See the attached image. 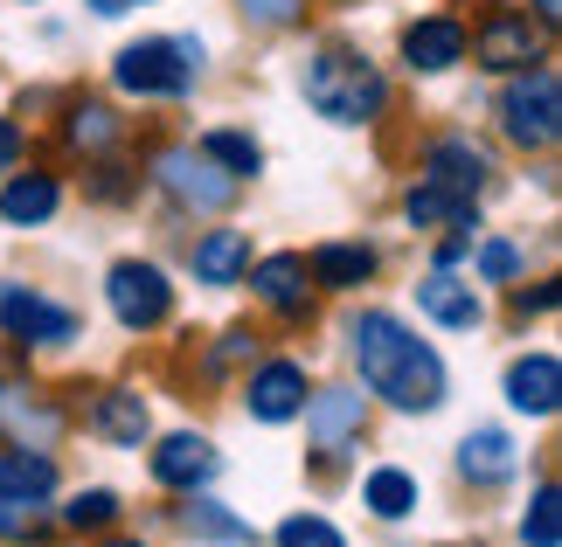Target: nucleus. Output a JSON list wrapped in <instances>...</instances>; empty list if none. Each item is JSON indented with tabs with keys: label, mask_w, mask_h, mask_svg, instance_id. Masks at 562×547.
<instances>
[{
	"label": "nucleus",
	"mask_w": 562,
	"mask_h": 547,
	"mask_svg": "<svg viewBox=\"0 0 562 547\" xmlns=\"http://www.w3.org/2000/svg\"><path fill=\"white\" fill-rule=\"evenodd\" d=\"M202 42L194 35H139L112 56V83L125 98H188L202 77Z\"/></svg>",
	"instance_id": "nucleus-3"
},
{
	"label": "nucleus",
	"mask_w": 562,
	"mask_h": 547,
	"mask_svg": "<svg viewBox=\"0 0 562 547\" xmlns=\"http://www.w3.org/2000/svg\"><path fill=\"white\" fill-rule=\"evenodd\" d=\"M244 277H250V292H257L265 312H278V319H306L313 312V277H306V257L299 250H278L265 264H250Z\"/></svg>",
	"instance_id": "nucleus-12"
},
{
	"label": "nucleus",
	"mask_w": 562,
	"mask_h": 547,
	"mask_svg": "<svg viewBox=\"0 0 562 547\" xmlns=\"http://www.w3.org/2000/svg\"><path fill=\"white\" fill-rule=\"evenodd\" d=\"M299 91H306V104L327 125H375L389 112V83L382 70L361 49H340V42H327V49L306 56V70H299Z\"/></svg>",
	"instance_id": "nucleus-2"
},
{
	"label": "nucleus",
	"mask_w": 562,
	"mask_h": 547,
	"mask_svg": "<svg viewBox=\"0 0 562 547\" xmlns=\"http://www.w3.org/2000/svg\"><path fill=\"white\" fill-rule=\"evenodd\" d=\"M417 312H424V319H438L445 333H472V326L486 319V305H480V292H472V277L430 271V277L417 284Z\"/></svg>",
	"instance_id": "nucleus-18"
},
{
	"label": "nucleus",
	"mask_w": 562,
	"mask_h": 547,
	"mask_svg": "<svg viewBox=\"0 0 562 547\" xmlns=\"http://www.w3.org/2000/svg\"><path fill=\"white\" fill-rule=\"evenodd\" d=\"M104 298H112V319L125 326V333H154V326L175 319V284H167L160 264H139V257L112 264V277H104Z\"/></svg>",
	"instance_id": "nucleus-7"
},
{
	"label": "nucleus",
	"mask_w": 562,
	"mask_h": 547,
	"mask_svg": "<svg viewBox=\"0 0 562 547\" xmlns=\"http://www.w3.org/2000/svg\"><path fill=\"white\" fill-rule=\"evenodd\" d=\"M119 520V492H77L70 506H63V527L70 534H98V527H112Z\"/></svg>",
	"instance_id": "nucleus-31"
},
{
	"label": "nucleus",
	"mask_w": 562,
	"mask_h": 547,
	"mask_svg": "<svg viewBox=\"0 0 562 547\" xmlns=\"http://www.w3.org/2000/svg\"><path fill=\"white\" fill-rule=\"evenodd\" d=\"M514 471H521V451H514L507 430H472L459 444V478L465 486H507Z\"/></svg>",
	"instance_id": "nucleus-22"
},
{
	"label": "nucleus",
	"mask_w": 562,
	"mask_h": 547,
	"mask_svg": "<svg viewBox=\"0 0 562 547\" xmlns=\"http://www.w3.org/2000/svg\"><path fill=\"white\" fill-rule=\"evenodd\" d=\"M21 8H29V0H21Z\"/></svg>",
	"instance_id": "nucleus-40"
},
{
	"label": "nucleus",
	"mask_w": 562,
	"mask_h": 547,
	"mask_svg": "<svg viewBox=\"0 0 562 547\" xmlns=\"http://www.w3.org/2000/svg\"><path fill=\"white\" fill-rule=\"evenodd\" d=\"M104 547H146V540H104Z\"/></svg>",
	"instance_id": "nucleus-39"
},
{
	"label": "nucleus",
	"mask_w": 562,
	"mask_h": 547,
	"mask_svg": "<svg viewBox=\"0 0 562 547\" xmlns=\"http://www.w3.org/2000/svg\"><path fill=\"white\" fill-rule=\"evenodd\" d=\"M0 333H8L14 346H70L83 333V319L63 298H42L35 284L0 277Z\"/></svg>",
	"instance_id": "nucleus-6"
},
{
	"label": "nucleus",
	"mask_w": 562,
	"mask_h": 547,
	"mask_svg": "<svg viewBox=\"0 0 562 547\" xmlns=\"http://www.w3.org/2000/svg\"><path fill=\"white\" fill-rule=\"evenodd\" d=\"M465 62V21L459 14H417L403 29V70L409 77H445V70H459Z\"/></svg>",
	"instance_id": "nucleus-10"
},
{
	"label": "nucleus",
	"mask_w": 562,
	"mask_h": 547,
	"mask_svg": "<svg viewBox=\"0 0 562 547\" xmlns=\"http://www.w3.org/2000/svg\"><path fill=\"white\" fill-rule=\"evenodd\" d=\"M507 402L521 409V415H555V402H562V361L549 354H521L507 367Z\"/></svg>",
	"instance_id": "nucleus-20"
},
{
	"label": "nucleus",
	"mask_w": 562,
	"mask_h": 547,
	"mask_svg": "<svg viewBox=\"0 0 562 547\" xmlns=\"http://www.w3.org/2000/svg\"><path fill=\"white\" fill-rule=\"evenodd\" d=\"M91 436H104V444H119V451H139L146 444V402H139V388H104V396L91 402Z\"/></svg>",
	"instance_id": "nucleus-23"
},
{
	"label": "nucleus",
	"mask_w": 562,
	"mask_h": 547,
	"mask_svg": "<svg viewBox=\"0 0 562 547\" xmlns=\"http://www.w3.org/2000/svg\"><path fill=\"white\" fill-rule=\"evenodd\" d=\"M154 181H160L167 194H175L181 208H194V215H215V208H229V202H236V187H244L236 173H223V167H215L202 146H167L160 160H154Z\"/></svg>",
	"instance_id": "nucleus-8"
},
{
	"label": "nucleus",
	"mask_w": 562,
	"mask_h": 547,
	"mask_svg": "<svg viewBox=\"0 0 562 547\" xmlns=\"http://www.w3.org/2000/svg\"><path fill=\"white\" fill-rule=\"evenodd\" d=\"M348 354L361 367V388L382 396L403 415H430L445 402V361L438 346L417 340L396 312H355L348 319Z\"/></svg>",
	"instance_id": "nucleus-1"
},
{
	"label": "nucleus",
	"mask_w": 562,
	"mask_h": 547,
	"mask_svg": "<svg viewBox=\"0 0 562 547\" xmlns=\"http://www.w3.org/2000/svg\"><path fill=\"white\" fill-rule=\"evenodd\" d=\"M56 208H63V181L56 173H42V167H29V173H8L0 181V223L8 229H42V223H56Z\"/></svg>",
	"instance_id": "nucleus-16"
},
{
	"label": "nucleus",
	"mask_w": 562,
	"mask_h": 547,
	"mask_svg": "<svg viewBox=\"0 0 562 547\" xmlns=\"http://www.w3.org/2000/svg\"><path fill=\"white\" fill-rule=\"evenodd\" d=\"M521 540L528 547H555L562 540V499H555V486H542V492H535V506L521 513Z\"/></svg>",
	"instance_id": "nucleus-30"
},
{
	"label": "nucleus",
	"mask_w": 562,
	"mask_h": 547,
	"mask_svg": "<svg viewBox=\"0 0 562 547\" xmlns=\"http://www.w3.org/2000/svg\"><path fill=\"white\" fill-rule=\"evenodd\" d=\"M472 271H480V284H514V277H521V243L486 236V243L472 250Z\"/></svg>",
	"instance_id": "nucleus-29"
},
{
	"label": "nucleus",
	"mask_w": 562,
	"mask_h": 547,
	"mask_svg": "<svg viewBox=\"0 0 562 547\" xmlns=\"http://www.w3.org/2000/svg\"><path fill=\"white\" fill-rule=\"evenodd\" d=\"M49 492H56V457L49 451H21V444L0 451V499H29V506H42Z\"/></svg>",
	"instance_id": "nucleus-24"
},
{
	"label": "nucleus",
	"mask_w": 562,
	"mask_h": 547,
	"mask_svg": "<svg viewBox=\"0 0 562 547\" xmlns=\"http://www.w3.org/2000/svg\"><path fill=\"white\" fill-rule=\"evenodd\" d=\"M535 21H542V29H555V21H562V0H535Z\"/></svg>",
	"instance_id": "nucleus-38"
},
{
	"label": "nucleus",
	"mask_w": 562,
	"mask_h": 547,
	"mask_svg": "<svg viewBox=\"0 0 562 547\" xmlns=\"http://www.w3.org/2000/svg\"><path fill=\"white\" fill-rule=\"evenodd\" d=\"M278 547H348V540H340L334 520H319V513H292L285 527H278Z\"/></svg>",
	"instance_id": "nucleus-32"
},
{
	"label": "nucleus",
	"mask_w": 562,
	"mask_h": 547,
	"mask_svg": "<svg viewBox=\"0 0 562 547\" xmlns=\"http://www.w3.org/2000/svg\"><path fill=\"white\" fill-rule=\"evenodd\" d=\"M465 56H480V70H493V77H514V70H528V62H542V21L528 8L493 0L465 29Z\"/></svg>",
	"instance_id": "nucleus-5"
},
{
	"label": "nucleus",
	"mask_w": 562,
	"mask_h": 547,
	"mask_svg": "<svg viewBox=\"0 0 562 547\" xmlns=\"http://www.w3.org/2000/svg\"><path fill=\"white\" fill-rule=\"evenodd\" d=\"M514 312H555V284H535V292H514Z\"/></svg>",
	"instance_id": "nucleus-36"
},
{
	"label": "nucleus",
	"mask_w": 562,
	"mask_h": 547,
	"mask_svg": "<svg viewBox=\"0 0 562 547\" xmlns=\"http://www.w3.org/2000/svg\"><path fill=\"white\" fill-rule=\"evenodd\" d=\"M202 152L223 173H236V181H250L257 167H265V146H257L250 133H236V125H215V133H202Z\"/></svg>",
	"instance_id": "nucleus-27"
},
{
	"label": "nucleus",
	"mask_w": 562,
	"mask_h": 547,
	"mask_svg": "<svg viewBox=\"0 0 562 547\" xmlns=\"http://www.w3.org/2000/svg\"><path fill=\"white\" fill-rule=\"evenodd\" d=\"M424 181H438L451 194H465V202H480L486 181H493V152L480 139H465V133H451V139H430L424 146Z\"/></svg>",
	"instance_id": "nucleus-11"
},
{
	"label": "nucleus",
	"mask_w": 562,
	"mask_h": 547,
	"mask_svg": "<svg viewBox=\"0 0 562 547\" xmlns=\"http://www.w3.org/2000/svg\"><path fill=\"white\" fill-rule=\"evenodd\" d=\"M215 444L209 436H194V430H175V436H160V451H154V486L167 492H202L209 478H215Z\"/></svg>",
	"instance_id": "nucleus-15"
},
{
	"label": "nucleus",
	"mask_w": 562,
	"mask_h": 547,
	"mask_svg": "<svg viewBox=\"0 0 562 547\" xmlns=\"http://www.w3.org/2000/svg\"><path fill=\"white\" fill-rule=\"evenodd\" d=\"M403 215H409V229H459V223H480L465 194H451V187H438V181H417V187H409V194H403Z\"/></svg>",
	"instance_id": "nucleus-25"
},
{
	"label": "nucleus",
	"mask_w": 562,
	"mask_h": 547,
	"mask_svg": "<svg viewBox=\"0 0 562 547\" xmlns=\"http://www.w3.org/2000/svg\"><path fill=\"white\" fill-rule=\"evenodd\" d=\"M244 8V21H257V29H292V21H306V0H236Z\"/></svg>",
	"instance_id": "nucleus-33"
},
{
	"label": "nucleus",
	"mask_w": 562,
	"mask_h": 547,
	"mask_svg": "<svg viewBox=\"0 0 562 547\" xmlns=\"http://www.w3.org/2000/svg\"><path fill=\"white\" fill-rule=\"evenodd\" d=\"M188 264H194V284H215V292L244 284V271H250V229H209L202 243L188 250Z\"/></svg>",
	"instance_id": "nucleus-19"
},
{
	"label": "nucleus",
	"mask_w": 562,
	"mask_h": 547,
	"mask_svg": "<svg viewBox=\"0 0 562 547\" xmlns=\"http://www.w3.org/2000/svg\"><path fill=\"white\" fill-rule=\"evenodd\" d=\"M306 436H313V457L319 465H340L355 444H361V423H369V402L355 396V388H319V396H306Z\"/></svg>",
	"instance_id": "nucleus-9"
},
{
	"label": "nucleus",
	"mask_w": 562,
	"mask_h": 547,
	"mask_svg": "<svg viewBox=\"0 0 562 547\" xmlns=\"http://www.w3.org/2000/svg\"><path fill=\"white\" fill-rule=\"evenodd\" d=\"M361 506H369L375 520H409V513H417V478H409L403 465L369 471V486H361Z\"/></svg>",
	"instance_id": "nucleus-26"
},
{
	"label": "nucleus",
	"mask_w": 562,
	"mask_h": 547,
	"mask_svg": "<svg viewBox=\"0 0 562 547\" xmlns=\"http://www.w3.org/2000/svg\"><path fill=\"white\" fill-rule=\"evenodd\" d=\"M133 8H139V0H133Z\"/></svg>",
	"instance_id": "nucleus-41"
},
{
	"label": "nucleus",
	"mask_w": 562,
	"mask_h": 547,
	"mask_svg": "<svg viewBox=\"0 0 562 547\" xmlns=\"http://www.w3.org/2000/svg\"><path fill=\"white\" fill-rule=\"evenodd\" d=\"M21 152H29V139H21V125L14 118H0V181L21 167Z\"/></svg>",
	"instance_id": "nucleus-35"
},
{
	"label": "nucleus",
	"mask_w": 562,
	"mask_h": 547,
	"mask_svg": "<svg viewBox=\"0 0 562 547\" xmlns=\"http://www.w3.org/2000/svg\"><path fill=\"white\" fill-rule=\"evenodd\" d=\"M63 430V409L49 396H35V388H14L8 375H0V436L21 451H49Z\"/></svg>",
	"instance_id": "nucleus-13"
},
{
	"label": "nucleus",
	"mask_w": 562,
	"mask_h": 547,
	"mask_svg": "<svg viewBox=\"0 0 562 547\" xmlns=\"http://www.w3.org/2000/svg\"><path fill=\"white\" fill-rule=\"evenodd\" d=\"M375 271H382V257L369 243H319L306 257V277L319 284V292H361Z\"/></svg>",
	"instance_id": "nucleus-21"
},
{
	"label": "nucleus",
	"mask_w": 562,
	"mask_h": 547,
	"mask_svg": "<svg viewBox=\"0 0 562 547\" xmlns=\"http://www.w3.org/2000/svg\"><path fill=\"white\" fill-rule=\"evenodd\" d=\"M244 409L257 415V423H292V415L306 409V367L299 361H265L244 381Z\"/></svg>",
	"instance_id": "nucleus-14"
},
{
	"label": "nucleus",
	"mask_w": 562,
	"mask_h": 547,
	"mask_svg": "<svg viewBox=\"0 0 562 547\" xmlns=\"http://www.w3.org/2000/svg\"><path fill=\"white\" fill-rule=\"evenodd\" d=\"M42 534V513L29 499H0V540H35Z\"/></svg>",
	"instance_id": "nucleus-34"
},
{
	"label": "nucleus",
	"mask_w": 562,
	"mask_h": 547,
	"mask_svg": "<svg viewBox=\"0 0 562 547\" xmlns=\"http://www.w3.org/2000/svg\"><path fill=\"white\" fill-rule=\"evenodd\" d=\"M91 14H104V21H119V14H133V0H91Z\"/></svg>",
	"instance_id": "nucleus-37"
},
{
	"label": "nucleus",
	"mask_w": 562,
	"mask_h": 547,
	"mask_svg": "<svg viewBox=\"0 0 562 547\" xmlns=\"http://www.w3.org/2000/svg\"><path fill=\"white\" fill-rule=\"evenodd\" d=\"M56 139L70 152H83V160H104V152L125 139V118L112 112V104H98V98H70V104H63Z\"/></svg>",
	"instance_id": "nucleus-17"
},
{
	"label": "nucleus",
	"mask_w": 562,
	"mask_h": 547,
	"mask_svg": "<svg viewBox=\"0 0 562 547\" xmlns=\"http://www.w3.org/2000/svg\"><path fill=\"white\" fill-rule=\"evenodd\" d=\"M501 133L521 152H549L562 139V77H555L549 56L507 77V91H501Z\"/></svg>",
	"instance_id": "nucleus-4"
},
{
	"label": "nucleus",
	"mask_w": 562,
	"mask_h": 547,
	"mask_svg": "<svg viewBox=\"0 0 562 547\" xmlns=\"http://www.w3.org/2000/svg\"><path fill=\"white\" fill-rule=\"evenodd\" d=\"M188 534H194V540H215V547H250V540H257L250 520L223 513L215 499H194V506H188Z\"/></svg>",
	"instance_id": "nucleus-28"
}]
</instances>
